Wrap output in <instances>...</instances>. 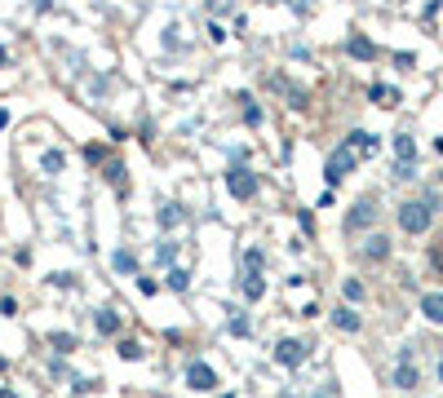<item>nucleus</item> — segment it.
<instances>
[{"label": "nucleus", "instance_id": "obj_33", "mask_svg": "<svg viewBox=\"0 0 443 398\" xmlns=\"http://www.w3.org/2000/svg\"><path fill=\"white\" fill-rule=\"evenodd\" d=\"M297 226L306 230V235H315V217H310V212H297Z\"/></svg>", "mask_w": 443, "mask_h": 398}, {"label": "nucleus", "instance_id": "obj_34", "mask_svg": "<svg viewBox=\"0 0 443 398\" xmlns=\"http://www.w3.org/2000/svg\"><path fill=\"white\" fill-rule=\"evenodd\" d=\"M54 284H58V288H71V284H76V275H67V270H58V275H54Z\"/></svg>", "mask_w": 443, "mask_h": 398}, {"label": "nucleus", "instance_id": "obj_26", "mask_svg": "<svg viewBox=\"0 0 443 398\" xmlns=\"http://www.w3.org/2000/svg\"><path fill=\"white\" fill-rule=\"evenodd\" d=\"M155 261L173 270V261H177V243H169V239H164V243H155Z\"/></svg>", "mask_w": 443, "mask_h": 398}, {"label": "nucleus", "instance_id": "obj_7", "mask_svg": "<svg viewBox=\"0 0 443 398\" xmlns=\"http://www.w3.org/2000/svg\"><path fill=\"white\" fill-rule=\"evenodd\" d=\"M346 146H350L355 155H377L382 138H377V133H368V128H350V133H346Z\"/></svg>", "mask_w": 443, "mask_h": 398}, {"label": "nucleus", "instance_id": "obj_12", "mask_svg": "<svg viewBox=\"0 0 443 398\" xmlns=\"http://www.w3.org/2000/svg\"><path fill=\"white\" fill-rule=\"evenodd\" d=\"M368 102H377V107H399V89L395 85H372L368 89Z\"/></svg>", "mask_w": 443, "mask_h": 398}, {"label": "nucleus", "instance_id": "obj_31", "mask_svg": "<svg viewBox=\"0 0 443 398\" xmlns=\"http://www.w3.org/2000/svg\"><path fill=\"white\" fill-rule=\"evenodd\" d=\"M85 159H89V164H102L107 151H102V146H85Z\"/></svg>", "mask_w": 443, "mask_h": 398}, {"label": "nucleus", "instance_id": "obj_16", "mask_svg": "<svg viewBox=\"0 0 443 398\" xmlns=\"http://www.w3.org/2000/svg\"><path fill=\"white\" fill-rule=\"evenodd\" d=\"M395 155H399V164L417 159V138H413V133H399V138H395Z\"/></svg>", "mask_w": 443, "mask_h": 398}, {"label": "nucleus", "instance_id": "obj_21", "mask_svg": "<svg viewBox=\"0 0 443 398\" xmlns=\"http://www.w3.org/2000/svg\"><path fill=\"white\" fill-rule=\"evenodd\" d=\"M182 217H187V212H182V208H177V204H160V226H164V230H173V226H182Z\"/></svg>", "mask_w": 443, "mask_h": 398}, {"label": "nucleus", "instance_id": "obj_23", "mask_svg": "<svg viewBox=\"0 0 443 398\" xmlns=\"http://www.w3.org/2000/svg\"><path fill=\"white\" fill-rule=\"evenodd\" d=\"M164 284H169L173 292H187V288H191V275L182 270V265H173V270H169V275H164Z\"/></svg>", "mask_w": 443, "mask_h": 398}, {"label": "nucleus", "instance_id": "obj_10", "mask_svg": "<svg viewBox=\"0 0 443 398\" xmlns=\"http://www.w3.org/2000/svg\"><path fill=\"white\" fill-rule=\"evenodd\" d=\"M417 380H421L417 363H413V358H399V368H395V390H417Z\"/></svg>", "mask_w": 443, "mask_h": 398}, {"label": "nucleus", "instance_id": "obj_6", "mask_svg": "<svg viewBox=\"0 0 443 398\" xmlns=\"http://www.w3.org/2000/svg\"><path fill=\"white\" fill-rule=\"evenodd\" d=\"M187 385H191L195 394H208L213 385H218V372H213L208 363H200V358H195L191 368H187Z\"/></svg>", "mask_w": 443, "mask_h": 398}, {"label": "nucleus", "instance_id": "obj_28", "mask_svg": "<svg viewBox=\"0 0 443 398\" xmlns=\"http://www.w3.org/2000/svg\"><path fill=\"white\" fill-rule=\"evenodd\" d=\"M93 385H98V380H93V376H76V380H71V390H76V394H89Z\"/></svg>", "mask_w": 443, "mask_h": 398}, {"label": "nucleus", "instance_id": "obj_25", "mask_svg": "<svg viewBox=\"0 0 443 398\" xmlns=\"http://www.w3.org/2000/svg\"><path fill=\"white\" fill-rule=\"evenodd\" d=\"M102 177H107V181H111L116 191H124V186H129V181H124V164H116V159H111L107 169H102Z\"/></svg>", "mask_w": 443, "mask_h": 398}, {"label": "nucleus", "instance_id": "obj_9", "mask_svg": "<svg viewBox=\"0 0 443 398\" xmlns=\"http://www.w3.org/2000/svg\"><path fill=\"white\" fill-rule=\"evenodd\" d=\"M359 257H364V261H386L390 257V239L386 235H368L364 248H359Z\"/></svg>", "mask_w": 443, "mask_h": 398}, {"label": "nucleus", "instance_id": "obj_22", "mask_svg": "<svg viewBox=\"0 0 443 398\" xmlns=\"http://www.w3.org/2000/svg\"><path fill=\"white\" fill-rule=\"evenodd\" d=\"M111 265H116V270H120V275H138V257H134V253H129V248H120V253H116V257H111Z\"/></svg>", "mask_w": 443, "mask_h": 398}, {"label": "nucleus", "instance_id": "obj_29", "mask_svg": "<svg viewBox=\"0 0 443 398\" xmlns=\"http://www.w3.org/2000/svg\"><path fill=\"white\" fill-rule=\"evenodd\" d=\"M359 296H364V284H359V279H346V301H359Z\"/></svg>", "mask_w": 443, "mask_h": 398}, {"label": "nucleus", "instance_id": "obj_2", "mask_svg": "<svg viewBox=\"0 0 443 398\" xmlns=\"http://www.w3.org/2000/svg\"><path fill=\"white\" fill-rule=\"evenodd\" d=\"M355 164H359V155L350 151L346 142H341L337 151L328 155V164H324V181H328V186H337V181H346V177L355 173Z\"/></svg>", "mask_w": 443, "mask_h": 398}, {"label": "nucleus", "instance_id": "obj_24", "mask_svg": "<svg viewBox=\"0 0 443 398\" xmlns=\"http://www.w3.org/2000/svg\"><path fill=\"white\" fill-rule=\"evenodd\" d=\"M40 169H45V173H62V169H67V155H62V151H45Z\"/></svg>", "mask_w": 443, "mask_h": 398}, {"label": "nucleus", "instance_id": "obj_38", "mask_svg": "<svg viewBox=\"0 0 443 398\" xmlns=\"http://www.w3.org/2000/svg\"><path fill=\"white\" fill-rule=\"evenodd\" d=\"M5 62H9V49H5V44H0V66H5Z\"/></svg>", "mask_w": 443, "mask_h": 398}, {"label": "nucleus", "instance_id": "obj_13", "mask_svg": "<svg viewBox=\"0 0 443 398\" xmlns=\"http://www.w3.org/2000/svg\"><path fill=\"white\" fill-rule=\"evenodd\" d=\"M421 314L430 323H443V292H425L421 296Z\"/></svg>", "mask_w": 443, "mask_h": 398}, {"label": "nucleus", "instance_id": "obj_15", "mask_svg": "<svg viewBox=\"0 0 443 398\" xmlns=\"http://www.w3.org/2000/svg\"><path fill=\"white\" fill-rule=\"evenodd\" d=\"M235 102H240V111H244V124H249V128H257V124H261V107L253 102L249 93H235Z\"/></svg>", "mask_w": 443, "mask_h": 398}, {"label": "nucleus", "instance_id": "obj_14", "mask_svg": "<svg viewBox=\"0 0 443 398\" xmlns=\"http://www.w3.org/2000/svg\"><path fill=\"white\" fill-rule=\"evenodd\" d=\"M261 270H266V253H261V248H249V253H244V275L261 279Z\"/></svg>", "mask_w": 443, "mask_h": 398}, {"label": "nucleus", "instance_id": "obj_4", "mask_svg": "<svg viewBox=\"0 0 443 398\" xmlns=\"http://www.w3.org/2000/svg\"><path fill=\"white\" fill-rule=\"evenodd\" d=\"M368 226H377V199L372 195H364L359 204H350V212H346V230L350 235H359V230H368Z\"/></svg>", "mask_w": 443, "mask_h": 398}, {"label": "nucleus", "instance_id": "obj_36", "mask_svg": "<svg viewBox=\"0 0 443 398\" xmlns=\"http://www.w3.org/2000/svg\"><path fill=\"white\" fill-rule=\"evenodd\" d=\"M395 62H399L403 71H408V66H417V54H395Z\"/></svg>", "mask_w": 443, "mask_h": 398}, {"label": "nucleus", "instance_id": "obj_5", "mask_svg": "<svg viewBox=\"0 0 443 398\" xmlns=\"http://www.w3.org/2000/svg\"><path fill=\"white\" fill-rule=\"evenodd\" d=\"M306 354H310V345L297 341V337H284L280 345H275V363H280V368H302Z\"/></svg>", "mask_w": 443, "mask_h": 398}, {"label": "nucleus", "instance_id": "obj_20", "mask_svg": "<svg viewBox=\"0 0 443 398\" xmlns=\"http://www.w3.org/2000/svg\"><path fill=\"white\" fill-rule=\"evenodd\" d=\"M116 354H120V358H129V363H138V358H142V341L120 337V341H116Z\"/></svg>", "mask_w": 443, "mask_h": 398}, {"label": "nucleus", "instance_id": "obj_30", "mask_svg": "<svg viewBox=\"0 0 443 398\" xmlns=\"http://www.w3.org/2000/svg\"><path fill=\"white\" fill-rule=\"evenodd\" d=\"M208 9L222 18V13H231V9H235V0H208Z\"/></svg>", "mask_w": 443, "mask_h": 398}, {"label": "nucleus", "instance_id": "obj_27", "mask_svg": "<svg viewBox=\"0 0 443 398\" xmlns=\"http://www.w3.org/2000/svg\"><path fill=\"white\" fill-rule=\"evenodd\" d=\"M249 319H244V314H235V319H231V337H249Z\"/></svg>", "mask_w": 443, "mask_h": 398}, {"label": "nucleus", "instance_id": "obj_11", "mask_svg": "<svg viewBox=\"0 0 443 398\" xmlns=\"http://www.w3.org/2000/svg\"><path fill=\"white\" fill-rule=\"evenodd\" d=\"M93 327L102 332V337H120V314L116 310H98L93 314Z\"/></svg>", "mask_w": 443, "mask_h": 398}, {"label": "nucleus", "instance_id": "obj_37", "mask_svg": "<svg viewBox=\"0 0 443 398\" xmlns=\"http://www.w3.org/2000/svg\"><path fill=\"white\" fill-rule=\"evenodd\" d=\"M310 398H337V390H319V394H310Z\"/></svg>", "mask_w": 443, "mask_h": 398}, {"label": "nucleus", "instance_id": "obj_40", "mask_svg": "<svg viewBox=\"0 0 443 398\" xmlns=\"http://www.w3.org/2000/svg\"><path fill=\"white\" fill-rule=\"evenodd\" d=\"M439 380H443V358H439Z\"/></svg>", "mask_w": 443, "mask_h": 398}, {"label": "nucleus", "instance_id": "obj_1", "mask_svg": "<svg viewBox=\"0 0 443 398\" xmlns=\"http://www.w3.org/2000/svg\"><path fill=\"white\" fill-rule=\"evenodd\" d=\"M430 222H435V195L403 199V204H399V230H403V235H425Z\"/></svg>", "mask_w": 443, "mask_h": 398}, {"label": "nucleus", "instance_id": "obj_19", "mask_svg": "<svg viewBox=\"0 0 443 398\" xmlns=\"http://www.w3.org/2000/svg\"><path fill=\"white\" fill-rule=\"evenodd\" d=\"M333 323H337L341 332H359V327H364V319H359L350 306H346V310H337V314H333Z\"/></svg>", "mask_w": 443, "mask_h": 398}, {"label": "nucleus", "instance_id": "obj_32", "mask_svg": "<svg viewBox=\"0 0 443 398\" xmlns=\"http://www.w3.org/2000/svg\"><path fill=\"white\" fill-rule=\"evenodd\" d=\"M138 292H142V296H155L160 284H155V279H138Z\"/></svg>", "mask_w": 443, "mask_h": 398}, {"label": "nucleus", "instance_id": "obj_8", "mask_svg": "<svg viewBox=\"0 0 443 398\" xmlns=\"http://www.w3.org/2000/svg\"><path fill=\"white\" fill-rule=\"evenodd\" d=\"M346 54H350V58H359V62H372V58H377V44L364 36V31H350V40H346Z\"/></svg>", "mask_w": 443, "mask_h": 398}, {"label": "nucleus", "instance_id": "obj_39", "mask_svg": "<svg viewBox=\"0 0 443 398\" xmlns=\"http://www.w3.org/2000/svg\"><path fill=\"white\" fill-rule=\"evenodd\" d=\"M0 398H18V394H13V390H0Z\"/></svg>", "mask_w": 443, "mask_h": 398}, {"label": "nucleus", "instance_id": "obj_18", "mask_svg": "<svg viewBox=\"0 0 443 398\" xmlns=\"http://www.w3.org/2000/svg\"><path fill=\"white\" fill-rule=\"evenodd\" d=\"M240 292H244V301H261V296H266V279H249V275H244Z\"/></svg>", "mask_w": 443, "mask_h": 398}, {"label": "nucleus", "instance_id": "obj_35", "mask_svg": "<svg viewBox=\"0 0 443 398\" xmlns=\"http://www.w3.org/2000/svg\"><path fill=\"white\" fill-rule=\"evenodd\" d=\"M208 36L222 44V40H226V27H222V23H208Z\"/></svg>", "mask_w": 443, "mask_h": 398}, {"label": "nucleus", "instance_id": "obj_3", "mask_svg": "<svg viewBox=\"0 0 443 398\" xmlns=\"http://www.w3.org/2000/svg\"><path fill=\"white\" fill-rule=\"evenodd\" d=\"M226 191H231V199H253L257 195V173L249 164H231V169H226Z\"/></svg>", "mask_w": 443, "mask_h": 398}, {"label": "nucleus", "instance_id": "obj_17", "mask_svg": "<svg viewBox=\"0 0 443 398\" xmlns=\"http://www.w3.org/2000/svg\"><path fill=\"white\" fill-rule=\"evenodd\" d=\"M49 350L54 354H71L76 350V332H49Z\"/></svg>", "mask_w": 443, "mask_h": 398}]
</instances>
